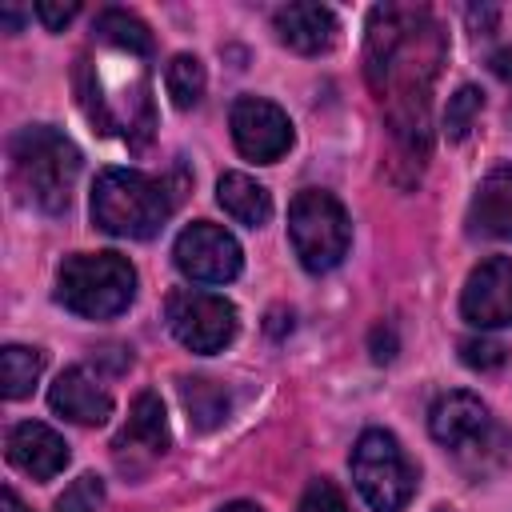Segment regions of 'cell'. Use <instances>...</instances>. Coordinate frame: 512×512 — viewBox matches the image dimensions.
<instances>
[{"label": "cell", "mask_w": 512, "mask_h": 512, "mask_svg": "<svg viewBox=\"0 0 512 512\" xmlns=\"http://www.w3.org/2000/svg\"><path fill=\"white\" fill-rule=\"evenodd\" d=\"M444 64L440 24L412 4H380L368 16L364 72L380 96L396 140L408 152L428 148V96Z\"/></svg>", "instance_id": "obj_1"}, {"label": "cell", "mask_w": 512, "mask_h": 512, "mask_svg": "<svg viewBox=\"0 0 512 512\" xmlns=\"http://www.w3.org/2000/svg\"><path fill=\"white\" fill-rule=\"evenodd\" d=\"M180 192L168 180L144 176L136 168H108L92 184V220L96 228L128 240H148L172 216Z\"/></svg>", "instance_id": "obj_2"}, {"label": "cell", "mask_w": 512, "mask_h": 512, "mask_svg": "<svg viewBox=\"0 0 512 512\" xmlns=\"http://www.w3.org/2000/svg\"><path fill=\"white\" fill-rule=\"evenodd\" d=\"M8 156H12L16 188L24 192L28 204H36L48 216L72 204V188L80 176V152L64 132L48 124L20 128L8 144Z\"/></svg>", "instance_id": "obj_3"}, {"label": "cell", "mask_w": 512, "mask_h": 512, "mask_svg": "<svg viewBox=\"0 0 512 512\" xmlns=\"http://www.w3.org/2000/svg\"><path fill=\"white\" fill-rule=\"evenodd\" d=\"M136 296V268L120 252H76L56 272V300L84 316L108 320L120 316Z\"/></svg>", "instance_id": "obj_4"}, {"label": "cell", "mask_w": 512, "mask_h": 512, "mask_svg": "<svg viewBox=\"0 0 512 512\" xmlns=\"http://www.w3.org/2000/svg\"><path fill=\"white\" fill-rule=\"evenodd\" d=\"M428 428L436 444H444L468 472H488L508 448L504 428L472 392H444L428 412Z\"/></svg>", "instance_id": "obj_5"}, {"label": "cell", "mask_w": 512, "mask_h": 512, "mask_svg": "<svg viewBox=\"0 0 512 512\" xmlns=\"http://www.w3.org/2000/svg\"><path fill=\"white\" fill-rule=\"evenodd\" d=\"M288 236L308 272H328L344 260L352 224L336 196H328L320 188H304L288 204Z\"/></svg>", "instance_id": "obj_6"}, {"label": "cell", "mask_w": 512, "mask_h": 512, "mask_svg": "<svg viewBox=\"0 0 512 512\" xmlns=\"http://www.w3.org/2000/svg\"><path fill=\"white\" fill-rule=\"evenodd\" d=\"M352 480L368 508L376 512H400L416 492V468L408 464L404 448L392 432L368 428L352 448Z\"/></svg>", "instance_id": "obj_7"}, {"label": "cell", "mask_w": 512, "mask_h": 512, "mask_svg": "<svg viewBox=\"0 0 512 512\" xmlns=\"http://www.w3.org/2000/svg\"><path fill=\"white\" fill-rule=\"evenodd\" d=\"M164 320H168L172 336L188 352H200V356L220 352L236 336L232 300H224L216 292H200V288H176L168 296V304H164Z\"/></svg>", "instance_id": "obj_8"}, {"label": "cell", "mask_w": 512, "mask_h": 512, "mask_svg": "<svg viewBox=\"0 0 512 512\" xmlns=\"http://www.w3.org/2000/svg\"><path fill=\"white\" fill-rule=\"evenodd\" d=\"M176 268L200 284H228L240 276V244L220 224L196 220L176 236Z\"/></svg>", "instance_id": "obj_9"}, {"label": "cell", "mask_w": 512, "mask_h": 512, "mask_svg": "<svg viewBox=\"0 0 512 512\" xmlns=\"http://www.w3.org/2000/svg\"><path fill=\"white\" fill-rule=\"evenodd\" d=\"M228 124H232L236 148H240L248 160H256V164L280 160V156L288 152V144H292V124H288V116H284L272 100H264V96H240V100L232 104Z\"/></svg>", "instance_id": "obj_10"}, {"label": "cell", "mask_w": 512, "mask_h": 512, "mask_svg": "<svg viewBox=\"0 0 512 512\" xmlns=\"http://www.w3.org/2000/svg\"><path fill=\"white\" fill-rule=\"evenodd\" d=\"M460 312L476 328H512V260L492 256L472 268L460 292Z\"/></svg>", "instance_id": "obj_11"}, {"label": "cell", "mask_w": 512, "mask_h": 512, "mask_svg": "<svg viewBox=\"0 0 512 512\" xmlns=\"http://www.w3.org/2000/svg\"><path fill=\"white\" fill-rule=\"evenodd\" d=\"M112 448H116V464L128 468V472H144L156 456H164V448H168V416H164V404H160L156 392H140L132 400L128 424L120 428Z\"/></svg>", "instance_id": "obj_12"}, {"label": "cell", "mask_w": 512, "mask_h": 512, "mask_svg": "<svg viewBox=\"0 0 512 512\" xmlns=\"http://www.w3.org/2000/svg\"><path fill=\"white\" fill-rule=\"evenodd\" d=\"M4 452H8V464L28 472L32 480H52L68 464V444L40 420L12 424L8 440H4Z\"/></svg>", "instance_id": "obj_13"}, {"label": "cell", "mask_w": 512, "mask_h": 512, "mask_svg": "<svg viewBox=\"0 0 512 512\" xmlns=\"http://www.w3.org/2000/svg\"><path fill=\"white\" fill-rule=\"evenodd\" d=\"M48 404L72 420V424H104L112 416V396L100 384V376H92L88 368H64L48 392Z\"/></svg>", "instance_id": "obj_14"}, {"label": "cell", "mask_w": 512, "mask_h": 512, "mask_svg": "<svg viewBox=\"0 0 512 512\" xmlns=\"http://www.w3.org/2000/svg\"><path fill=\"white\" fill-rule=\"evenodd\" d=\"M272 24H276V36H280L288 48L304 52V56L328 52V48L336 44V36H340L336 16H332L328 8H320V4H288V8L276 12Z\"/></svg>", "instance_id": "obj_15"}, {"label": "cell", "mask_w": 512, "mask_h": 512, "mask_svg": "<svg viewBox=\"0 0 512 512\" xmlns=\"http://www.w3.org/2000/svg\"><path fill=\"white\" fill-rule=\"evenodd\" d=\"M468 220L480 236L512 244V164H500L480 180L472 208H468Z\"/></svg>", "instance_id": "obj_16"}, {"label": "cell", "mask_w": 512, "mask_h": 512, "mask_svg": "<svg viewBox=\"0 0 512 512\" xmlns=\"http://www.w3.org/2000/svg\"><path fill=\"white\" fill-rule=\"evenodd\" d=\"M216 200H220V208H224L236 224H244V228H260V224H268V216H272V196H268V188L256 184V180L244 176V172H224L220 184H216Z\"/></svg>", "instance_id": "obj_17"}, {"label": "cell", "mask_w": 512, "mask_h": 512, "mask_svg": "<svg viewBox=\"0 0 512 512\" xmlns=\"http://www.w3.org/2000/svg\"><path fill=\"white\" fill-rule=\"evenodd\" d=\"M180 400H184V412H188V424L200 428V432H212L228 420L232 412V396L224 384L208 380V376H184L180 380Z\"/></svg>", "instance_id": "obj_18"}, {"label": "cell", "mask_w": 512, "mask_h": 512, "mask_svg": "<svg viewBox=\"0 0 512 512\" xmlns=\"http://www.w3.org/2000/svg\"><path fill=\"white\" fill-rule=\"evenodd\" d=\"M96 44L112 48V52H128V56H148L152 52V32L144 28V20H136L124 8H104L92 24Z\"/></svg>", "instance_id": "obj_19"}, {"label": "cell", "mask_w": 512, "mask_h": 512, "mask_svg": "<svg viewBox=\"0 0 512 512\" xmlns=\"http://www.w3.org/2000/svg\"><path fill=\"white\" fill-rule=\"evenodd\" d=\"M40 372H44V352L24 348V344H8V348L0 352V388H4L8 400L28 396V392L36 388Z\"/></svg>", "instance_id": "obj_20"}, {"label": "cell", "mask_w": 512, "mask_h": 512, "mask_svg": "<svg viewBox=\"0 0 512 512\" xmlns=\"http://www.w3.org/2000/svg\"><path fill=\"white\" fill-rule=\"evenodd\" d=\"M204 84H208V80H204V64H200L196 56L180 52V56L168 60V68H164V88H168V96H172V104H176L180 112H188V108L200 104Z\"/></svg>", "instance_id": "obj_21"}, {"label": "cell", "mask_w": 512, "mask_h": 512, "mask_svg": "<svg viewBox=\"0 0 512 512\" xmlns=\"http://www.w3.org/2000/svg\"><path fill=\"white\" fill-rule=\"evenodd\" d=\"M480 108H484L480 88H472V84L456 88V92L448 96V108H444V132H448V140H464V136L472 132Z\"/></svg>", "instance_id": "obj_22"}, {"label": "cell", "mask_w": 512, "mask_h": 512, "mask_svg": "<svg viewBox=\"0 0 512 512\" xmlns=\"http://www.w3.org/2000/svg\"><path fill=\"white\" fill-rule=\"evenodd\" d=\"M100 504H104V480L84 472L64 488V496L56 500V512H100Z\"/></svg>", "instance_id": "obj_23"}, {"label": "cell", "mask_w": 512, "mask_h": 512, "mask_svg": "<svg viewBox=\"0 0 512 512\" xmlns=\"http://www.w3.org/2000/svg\"><path fill=\"white\" fill-rule=\"evenodd\" d=\"M504 356H508L504 344H496V340H488V336H468V340H460V360H464L468 368H476V372L500 368Z\"/></svg>", "instance_id": "obj_24"}, {"label": "cell", "mask_w": 512, "mask_h": 512, "mask_svg": "<svg viewBox=\"0 0 512 512\" xmlns=\"http://www.w3.org/2000/svg\"><path fill=\"white\" fill-rule=\"evenodd\" d=\"M296 512H348V504H344V496H340V488L332 480H312L304 488Z\"/></svg>", "instance_id": "obj_25"}, {"label": "cell", "mask_w": 512, "mask_h": 512, "mask_svg": "<svg viewBox=\"0 0 512 512\" xmlns=\"http://www.w3.org/2000/svg\"><path fill=\"white\" fill-rule=\"evenodd\" d=\"M32 12L40 16V24H44L48 32H60V28L80 12V4H36Z\"/></svg>", "instance_id": "obj_26"}, {"label": "cell", "mask_w": 512, "mask_h": 512, "mask_svg": "<svg viewBox=\"0 0 512 512\" xmlns=\"http://www.w3.org/2000/svg\"><path fill=\"white\" fill-rule=\"evenodd\" d=\"M372 356H376V360H392V356H396V332H392V328L380 324V328L372 332Z\"/></svg>", "instance_id": "obj_27"}, {"label": "cell", "mask_w": 512, "mask_h": 512, "mask_svg": "<svg viewBox=\"0 0 512 512\" xmlns=\"http://www.w3.org/2000/svg\"><path fill=\"white\" fill-rule=\"evenodd\" d=\"M492 72H496L500 80H508V84H512V44H508V48H500V52L492 56Z\"/></svg>", "instance_id": "obj_28"}, {"label": "cell", "mask_w": 512, "mask_h": 512, "mask_svg": "<svg viewBox=\"0 0 512 512\" xmlns=\"http://www.w3.org/2000/svg\"><path fill=\"white\" fill-rule=\"evenodd\" d=\"M496 16H500L496 8H484V12H480V8H468V24H472L476 32H480V28H492V24H496Z\"/></svg>", "instance_id": "obj_29"}, {"label": "cell", "mask_w": 512, "mask_h": 512, "mask_svg": "<svg viewBox=\"0 0 512 512\" xmlns=\"http://www.w3.org/2000/svg\"><path fill=\"white\" fill-rule=\"evenodd\" d=\"M0 512H28V508L20 504V496H16L12 488H4V492H0Z\"/></svg>", "instance_id": "obj_30"}, {"label": "cell", "mask_w": 512, "mask_h": 512, "mask_svg": "<svg viewBox=\"0 0 512 512\" xmlns=\"http://www.w3.org/2000/svg\"><path fill=\"white\" fill-rule=\"evenodd\" d=\"M220 512H260L256 504H248V500H236V504H224Z\"/></svg>", "instance_id": "obj_31"}, {"label": "cell", "mask_w": 512, "mask_h": 512, "mask_svg": "<svg viewBox=\"0 0 512 512\" xmlns=\"http://www.w3.org/2000/svg\"><path fill=\"white\" fill-rule=\"evenodd\" d=\"M4 24L16 28V24H20V12H16V8H4Z\"/></svg>", "instance_id": "obj_32"}]
</instances>
